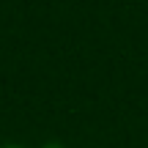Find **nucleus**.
Listing matches in <instances>:
<instances>
[{
  "mask_svg": "<svg viewBox=\"0 0 148 148\" xmlns=\"http://www.w3.org/2000/svg\"><path fill=\"white\" fill-rule=\"evenodd\" d=\"M0 148H30V145H19V143H3Z\"/></svg>",
  "mask_w": 148,
  "mask_h": 148,
  "instance_id": "f257e3e1",
  "label": "nucleus"
}]
</instances>
